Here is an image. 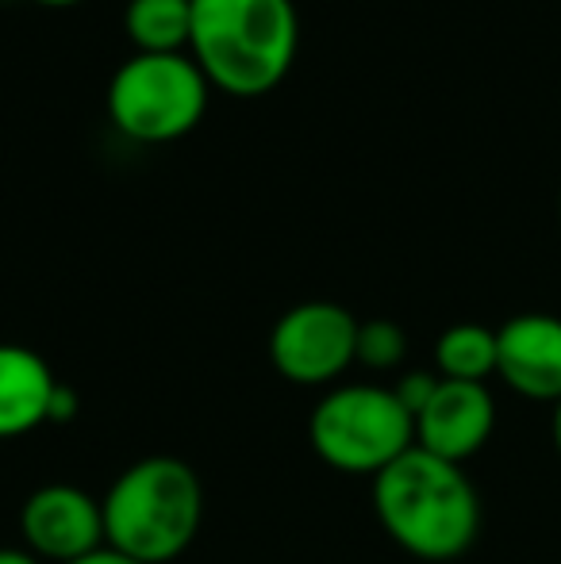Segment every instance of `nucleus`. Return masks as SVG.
<instances>
[{
    "label": "nucleus",
    "instance_id": "0eeeda50",
    "mask_svg": "<svg viewBox=\"0 0 561 564\" xmlns=\"http://www.w3.org/2000/svg\"><path fill=\"white\" fill-rule=\"evenodd\" d=\"M20 542L46 564H74L105 550V507L77 484H43L20 507Z\"/></svg>",
    "mask_w": 561,
    "mask_h": 564
},
{
    "label": "nucleus",
    "instance_id": "f03ea898",
    "mask_svg": "<svg viewBox=\"0 0 561 564\" xmlns=\"http://www.w3.org/2000/svg\"><path fill=\"white\" fill-rule=\"evenodd\" d=\"M381 530L420 561H457L481 530V499L462 465L408 449L374 476Z\"/></svg>",
    "mask_w": 561,
    "mask_h": 564
},
{
    "label": "nucleus",
    "instance_id": "4468645a",
    "mask_svg": "<svg viewBox=\"0 0 561 564\" xmlns=\"http://www.w3.org/2000/svg\"><path fill=\"white\" fill-rule=\"evenodd\" d=\"M439 372H423V369H416V372H404V377L392 384V392H397V400L408 408V415H420V411L427 408V400L434 395V388H439Z\"/></svg>",
    "mask_w": 561,
    "mask_h": 564
},
{
    "label": "nucleus",
    "instance_id": "f3484780",
    "mask_svg": "<svg viewBox=\"0 0 561 564\" xmlns=\"http://www.w3.org/2000/svg\"><path fill=\"white\" fill-rule=\"evenodd\" d=\"M74 564H139V561H131V557H123V553H116V550H97V553H89V557H82V561H74Z\"/></svg>",
    "mask_w": 561,
    "mask_h": 564
},
{
    "label": "nucleus",
    "instance_id": "39448f33",
    "mask_svg": "<svg viewBox=\"0 0 561 564\" xmlns=\"http://www.w3.org/2000/svg\"><path fill=\"white\" fill-rule=\"evenodd\" d=\"M212 85L188 54H131L108 82V119L131 142L162 147L208 112Z\"/></svg>",
    "mask_w": 561,
    "mask_h": 564
},
{
    "label": "nucleus",
    "instance_id": "6e6552de",
    "mask_svg": "<svg viewBox=\"0 0 561 564\" xmlns=\"http://www.w3.org/2000/svg\"><path fill=\"white\" fill-rule=\"evenodd\" d=\"M496 431V403L485 384L439 380L427 408L416 415V446L442 460H470L488 446Z\"/></svg>",
    "mask_w": 561,
    "mask_h": 564
},
{
    "label": "nucleus",
    "instance_id": "20e7f679",
    "mask_svg": "<svg viewBox=\"0 0 561 564\" xmlns=\"http://www.w3.org/2000/svg\"><path fill=\"white\" fill-rule=\"evenodd\" d=\"M315 457L343 476H369L416 449V419L392 384H335L308 419Z\"/></svg>",
    "mask_w": 561,
    "mask_h": 564
},
{
    "label": "nucleus",
    "instance_id": "f257e3e1",
    "mask_svg": "<svg viewBox=\"0 0 561 564\" xmlns=\"http://www.w3.org/2000/svg\"><path fill=\"white\" fill-rule=\"evenodd\" d=\"M300 51L292 0H193L188 58L212 89L239 100L270 97Z\"/></svg>",
    "mask_w": 561,
    "mask_h": 564
},
{
    "label": "nucleus",
    "instance_id": "423d86ee",
    "mask_svg": "<svg viewBox=\"0 0 561 564\" xmlns=\"http://www.w3.org/2000/svg\"><path fill=\"white\" fill-rule=\"evenodd\" d=\"M358 357V319L331 300L296 304L273 323L270 361L289 384L327 388Z\"/></svg>",
    "mask_w": 561,
    "mask_h": 564
},
{
    "label": "nucleus",
    "instance_id": "dca6fc26",
    "mask_svg": "<svg viewBox=\"0 0 561 564\" xmlns=\"http://www.w3.org/2000/svg\"><path fill=\"white\" fill-rule=\"evenodd\" d=\"M0 564H46L39 561L31 550H23V545H0Z\"/></svg>",
    "mask_w": 561,
    "mask_h": 564
},
{
    "label": "nucleus",
    "instance_id": "6ab92c4d",
    "mask_svg": "<svg viewBox=\"0 0 561 564\" xmlns=\"http://www.w3.org/2000/svg\"><path fill=\"white\" fill-rule=\"evenodd\" d=\"M35 4H43V8H74V4H82V0H35Z\"/></svg>",
    "mask_w": 561,
    "mask_h": 564
},
{
    "label": "nucleus",
    "instance_id": "aec40b11",
    "mask_svg": "<svg viewBox=\"0 0 561 564\" xmlns=\"http://www.w3.org/2000/svg\"><path fill=\"white\" fill-rule=\"evenodd\" d=\"M558 216H561V200H558Z\"/></svg>",
    "mask_w": 561,
    "mask_h": 564
},
{
    "label": "nucleus",
    "instance_id": "f8f14e48",
    "mask_svg": "<svg viewBox=\"0 0 561 564\" xmlns=\"http://www.w3.org/2000/svg\"><path fill=\"white\" fill-rule=\"evenodd\" d=\"M434 369L442 380L485 384L496 372V330L481 323H457L434 341Z\"/></svg>",
    "mask_w": 561,
    "mask_h": 564
},
{
    "label": "nucleus",
    "instance_id": "9d476101",
    "mask_svg": "<svg viewBox=\"0 0 561 564\" xmlns=\"http://www.w3.org/2000/svg\"><path fill=\"white\" fill-rule=\"evenodd\" d=\"M62 380L31 346L0 341V442L23 438L51 423V400Z\"/></svg>",
    "mask_w": 561,
    "mask_h": 564
},
{
    "label": "nucleus",
    "instance_id": "ddd939ff",
    "mask_svg": "<svg viewBox=\"0 0 561 564\" xmlns=\"http://www.w3.org/2000/svg\"><path fill=\"white\" fill-rule=\"evenodd\" d=\"M404 354H408L404 327H397L392 319L358 323V357H354L358 365H366L374 372H389L404 361Z\"/></svg>",
    "mask_w": 561,
    "mask_h": 564
},
{
    "label": "nucleus",
    "instance_id": "1a4fd4ad",
    "mask_svg": "<svg viewBox=\"0 0 561 564\" xmlns=\"http://www.w3.org/2000/svg\"><path fill=\"white\" fill-rule=\"evenodd\" d=\"M496 377L527 400H561V319L527 312L496 330Z\"/></svg>",
    "mask_w": 561,
    "mask_h": 564
},
{
    "label": "nucleus",
    "instance_id": "2eb2a0df",
    "mask_svg": "<svg viewBox=\"0 0 561 564\" xmlns=\"http://www.w3.org/2000/svg\"><path fill=\"white\" fill-rule=\"evenodd\" d=\"M77 408H82V400H77V392L69 384H58V392H54L51 400V423H69V419L77 415Z\"/></svg>",
    "mask_w": 561,
    "mask_h": 564
},
{
    "label": "nucleus",
    "instance_id": "9b49d317",
    "mask_svg": "<svg viewBox=\"0 0 561 564\" xmlns=\"http://www.w3.org/2000/svg\"><path fill=\"white\" fill-rule=\"evenodd\" d=\"M123 28L139 54H181L193 35V0H131Z\"/></svg>",
    "mask_w": 561,
    "mask_h": 564
},
{
    "label": "nucleus",
    "instance_id": "7ed1b4c3",
    "mask_svg": "<svg viewBox=\"0 0 561 564\" xmlns=\"http://www.w3.org/2000/svg\"><path fill=\"white\" fill-rule=\"evenodd\" d=\"M108 550L139 564H170L196 542L204 484L181 457H142L100 496Z\"/></svg>",
    "mask_w": 561,
    "mask_h": 564
},
{
    "label": "nucleus",
    "instance_id": "a211bd4d",
    "mask_svg": "<svg viewBox=\"0 0 561 564\" xmlns=\"http://www.w3.org/2000/svg\"><path fill=\"white\" fill-rule=\"evenodd\" d=\"M550 438H554V449L561 453V400L554 403V415H550Z\"/></svg>",
    "mask_w": 561,
    "mask_h": 564
}]
</instances>
